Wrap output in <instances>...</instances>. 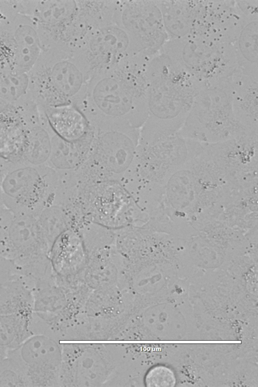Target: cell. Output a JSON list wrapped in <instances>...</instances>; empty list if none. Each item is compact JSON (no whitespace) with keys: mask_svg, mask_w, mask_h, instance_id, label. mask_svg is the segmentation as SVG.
Returning a JSON list of instances; mask_svg holds the SVG:
<instances>
[{"mask_svg":"<svg viewBox=\"0 0 258 387\" xmlns=\"http://www.w3.org/2000/svg\"><path fill=\"white\" fill-rule=\"evenodd\" d=\"M33 312L0 314V349L5 353L31 334Z\"/></svg>","mask_w":258,"mask_h":387,"instance_id":"22","label":"cell"},{"mask_svg":"<svg viewBox=\"0 0 258 387\" xmlns=\"http://www.w3.org/2000/svg\"><path fill=\"white\" fill-rule=\"evenodd\" d=\"M202 144L178 132L159 137L140 134L133 166L121 183L137 188L138 195L146 203H159L168 179L197 153Z\"/></svg>","mask_w":258,"mask_h":387,"instance_id":"3","label":"cell"},{"mask_svg":"<svg viewBox=\"0 0 258 387\" xmlns=\"http://www.w3.org/2000/svg\"><path fill=\"white\" fill-rule=\"evenodd\" d=\"M9 103L0 98V113L8 106Z\"/></svg>","mask_w":258,"mask_h":387,"instance_id":"28","label":"cell"},{"mask_svg":"<svg viewBox=\"0 0 258 387\" xmlns=\"http://www.w3.org/2000/svg\"><path fill=\"white\" fill-rule=\"evenodd\" d=\"M5 354V352L0 349V361Z\"/></svg>","mask_w":258,"mask_h":387,"instance_id":"29","label":"cell"},{"mask_svg":"<svg viewBox=\"0 0 258 387\" xmlns=\"http://www.w3.org/2000/svg\"><path fill=\"white\" fill-rule=\"evenodd\" d=\"M176 381L173 370L163 365L151 367L144 378V383L148 387H171L175 386Z\"/></svg>","mask_w":258,"mask_h":387,"instance_id":"24","label":"cell"},{"mask_svg":"<svg viewBox=\"0 0 258 387\" xmlns=\"http://www.w3.org/2000/svg\"><path fill=\"white\" fill-rule=\"evenodd\" d=\"M114 21L138 54L152 58L169 40L157 0L117 1Z\"/></svg>","mask_w":258,"mask_h":387,"instance_id":"11","label":"cell"},{"mask_svg":"<svg viewBox=\"0 0 258 387\" xmlns=\"http://www.w3.org/2000/svg\"><path fill=\"white\" fill-rule=\"evenodd\" d=\"M58 182L57 171L47 165H11L1 183L4 206L15 213L37 216L52 202Z\"/></svg>","mask_w":258,"mask_h":387,"instance_id":"10","label":"cell"},{"mask_svg":"<svg viewBox=\"0 0 258 387\" xmlns=\"http://www.w3.org/2000/svg\"><path fill=\"white\" fill-rule=\"evenodd\" d=\"M95 129L96 138L90 156L74 172L75 179L84 185L104 181L121 183L133 166L140 129Z\"/></svg>","mask_w":258,"mask_h":387,"instance_id":"8","label":"cell"},{"mask_svg":"<svg viewBox=\"0 0 258 387\" xmlns=\"http://www.w3.org/2000/svg\"><path fill=\"white\" fill-rule=\"evenodd\" d=\"M233 44L237 71L258 79V15L242 16Z\"/></svg>","mask_w":258,"mask_h":387,"instance_id":"20","label":"cell"},{"mask_svg":"<svg viewBox=\"0 0 258 387\" xmlns=\"http://www.w3.org/2000/svg\"><path fill=\"white\" fill-rule=\"evenodd\" d=\"M10 32L14 50L13 71L28 74L42 51L36 27L28 17L19 13Z\"/></svg>","mask_w":258,"mask_h":387,"instance_id":"17","label":"cell"},{"mask_svg":"<svg viewBox=\"0 0 258 387\" xmlns=\"http://www.w3.org/2000/svg\"><path fill=\"white\" fill-rule=\"evenodd\" d=\"M96 135V130L93 126L87 135L75 141L64 140L53 132L51 152L47 165L57 172L75 171L89 157Z\"/></svg>","mask_w":258,"mask_h":387,"instance_id":"18","label":"cell"},{"mask_svg":"<svg viewBox=\"0 0 258 387\" xmlns=\"http://www.w3.org/2000/svg\"><path fill=\"white\" fill-rule=\"evenodd\" d=\"M40 108L43 110L53 132L64 140L81 139L92 128L83 113L75 105Z\"/></svg>","mask_w":258,"mask_h":387,"instance_id":"21","label":"cell"},{"mask_svg":"<svg viewBox=\"0 0 258 387\" xmlns=\"http://www.w3.org/2000/svg\"><path fill=\"white\" fill-rule=\"evenodd\" d=\"M232 83L234 116L248 135L258 136V79L237 71Z\"/></svg>","mask_w":258,"mask_h":387,"instance_id":"16","label":"cell"},{"mask_svg":"<svg viewBox=\"0 0 258 387\" xmlns=\"http://www.w3.org/2000/svg\"><path fill=\"white\" fill-rule=\"evenodd\" d=\"M28 74L0 68V98L12 104L19 103L28 96Z\"/></svg>","mask_w":258,"mask_h":387,"instance_id":"23","label":"cell"},{"mask_svg":"<svg viewBox=\"0 0 258 387\" xmlns=\"http://www.w3.org/2000/svg\"><path fill=\"white\" fill-rule=\"evenodd\" d=\"M61 361V350L54 331L41 320L34 321L32 334L7 351L3 365L17 377L21 386L53 385Z\"/></svg>","mask_w":258,"mask_h":387,"instance_id":"7","label":"cell"},{"mask_svg":"<svg viewBox=\"0 0 258 387\" xmlns=\"http://www.w3.org/2000/svg\"><path fill=\"white\" fill-rule=\"evenodd\" d=\"M53 131L43 110L37 105L30 110L27 119V132L23 163L47 165L51 149Z\"/></svg>","mask_w":258,"mask_h":387,"instance_id":"19","label":"cell"},{"mask_svg":"<svg viewBox=\"0 0 258 387\" xmlns=\"http://www.w3.org/2000/svg\"><path fill=\"white\" fill-rule=\"evenodd\" d=\"M161 51L202 86L230 78L237 71L233 44L230 42L192 36L169 40Z\"/></svg>","mask_w":258,"mask_h":387,"instance_id":"9","label":"cell"},{"mask_svg":"<svg viewBox=\"0 0 258 387\" xmlns=\"http://www.w3.org/2000/svg\"><path fill=\"white\" fill-rule=\"evenodd\" d=\"M28 75L29 95L42 108L77 107L90 79L74 52L58 49L42 50Z\"/></svg>","mask_w":258,"mask_h":387,"instance_id":"4","label":"cell"},{"mask_svg":"<svg viewBox=\"0 0 258 387\" xmlns=\"http://www.w3.org/2000/svg\"><path fill=\"white\" fill-rule=\"evenodd\" d=\"M19 13L35 24L42 50L66 49L72 42L78 0L18 1Z\"/></svg>","mask_w":258,"mask_h":387,"instance_id":"12","label":"cell"},{"mask_svg":"<svg viewBox=\"0 0 258 387\" xmlns=\"http://www.w3.org/2000/svg\"><path fill=\"white\" fill-rule=\"evenodd\" d=\"M34 105L30 100L10 103L0 113V160L7 164L23 163L27 119Z\"/></svg>","mask_w":258,"mask_h":387,"instance_id":"14","label":"cell"},{"mask_svg":"<svg viewBox=\"0 0 258 387\" xmlns=\"http://www.w3.org/2000/svg\"><path fill=\"white\" fill-rule=\"evenodd\" d=\"M232 77L202 86L178 131L181 136L202 143H216L246 136H255L248 135L234 116Z\"/></svg>","mask_w":258,"mask_h":387,"instance_id":"6","label":"cell"},{"mask_svg":"<svg viewBox=\"0 0 258 387\" xmlns=\"http://www.w3.org/2000/svg\"><path fill=\"white\" fill-rule=\"evenodd\" d=\"M147 79L148 117L141 130L155 137L178 132L202 85L162 51L150 59Z\"/></svg>","mask_w":258,"mask_h":387,"instance_id":"2","label":"cell"},{"mask_svg":"<svg viewBox=\"0 0 258 387\" xmlns=\"http://www.w3.org/2000/svg\"><path fill=\"white\" fill-rule=\"evenodd\" d=\"M49 244L37 216L0 209V255L34 284L50 275Z\"/></svg>","mask_w":258,"mask_h":387,"instance_id":"5","label":"cell"},{"mask_svg":"<svg viewBox=\"0 0 258 387\" xmlns=\"http://www.w3.org/2000/svg\"><path fill=\"white\" fill-rule=\"evenodd\" d=\"M73 52L90 78L97 72L138 54L126 33L114 23L94 30Z\"/></svg>","mask_w":258,"mask_h":387,"instance_id":"13","label":"cell"},{"mask_svg":"<svg viewBox=\"0 0 258 387\" xmlns=\"http://www.w3.org/2000/svg\"><path fill=\"white\" fill-rule=\"evenodd\" d=\"M19 13L17 1L0 0V35L10 29Z\"/></svg>","mask_w":258,"mask_h":387,"instance_id":"25","label":"cell"},{"mask_svg":"<svg viewBox=\"0 0 258 387\" xmlns=\"http://www.w3.org/2000/svg\"><path fill=\"white\" fill-rule=\"evenodd\" d=\"M10 165L7 164L0 160V209L4 207L1 193V183L5 172Z\"/></svg>","mask_w":258,"mask_h":387,"instance_id":"27","label":"cell"},{"mask_svg":"<svg viewBox=\"0 0 258 387\" xmlns=\"http://www.w3.org/2000/svg\"><path fill=\"white\" fill-rule=\"evenodd\" d=\"M150 59L136 54L90 77L77 107L91 125L96 129H140L148 117Z\"/></svg>","mask_w":258,"mask_h":387,"instance_id":"1","label":"cell"},{"mask_svg":"<svg viewBox=\"0 0 258 387\" xmlns=\"http://www.w3.org/2000/svg\"><path fill=\"white\" fill-rule=\"evenodd\" d=\"M13 274L11 263L0 255V288L2 285Z\"/></svg>","mask_w":258,"mask_h":387,"instance_id":"26","label":"cell"},{"mask_svg":"<svg viewBox=\"0 0 258 387\" xmlns=\"http://www.w3.org/2000/svg\"><path fill=\"white\" fill-rule=\"evenodd\" d=\"M169 40L197 35L205 1L157 0Z\"/></svg>","mask_w":258,"mask_h":387,"instance_id":"15","label":"cell"}]
</instances>
